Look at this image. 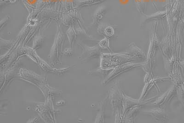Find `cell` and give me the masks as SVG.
Wrapping results in <instances>:
<instances>
[{
    "instance_id": "5",
    "label": "cell",
    "mask_w": 184,
    "mask_h": 123,
    "mask_svg": "<svg viewBox=\"0 0 184 123\" xmlns=\"http://www.w3.org/2000/svg\"><path fill=\"white\" fill-rule=\"evenodd\" d=\"M63 54L66 55H72L73 52L72 50H71V49L70 48H67L66 49H65L64 51V52L63 53Z\"/></svg>"
},
{
    "instance_id": "4",
    "label": "cell",
    "mask_w": 184,
    "mask_h": 123,
    "mask_svg": "<svg viewBox=\"0 0 184 123\" xmlns=\"http://www.w3.org/2000/svg\"><path fill=\"white\" fill-rule=\"evenodd\" d=\"M67 34L70 40V42L71 44V46H73V43L75 39V33L72 27L69 28V30L67 32Z\"/></svg>"
},
{
    "instance_id": "2",
    "label": "cell",
    "mask_w": 184,
    "mask_h": 123,
    "mask_svg": "<svg viewBox=\"0 0 184 123\" xmlns=\"http://www.w3.org/2000/svg\"><path fill=\"white\" fill-rule=\"evenodd\" d=\"M83 51L82 54L81 55V60L82 61H85L88 60L89 58L92 57H95L97 56L96 55H98V52L99 51L96 47L95 48H89L88 46H82Z\"/></svg>"
},
{
    "instance_id": "3",
    "label": "cell",
    "mask_w": 184,
    "mask_h": 123,
    "mask_svg": "<svg viewBox=\"0 0 184 123\" xmlns=\"http://www.w3.org/2000/svg\"><path fill=\"white\" fill-rule=\"evenodd\" d=\"M44 36H39L35 39L33 45V48L34 49L39 48L42 46L43 41H44Z\"/></svg>"
},
{
    "instance_id": "1",
    "label": "cell",
    "mask_w": 184,
    "mask_h": 123,
    "mask_svg": "<svg viewBox=\"0 0 184 123\" xmlns=\"http://www.w3.org/2000/svg\"><path fill=\"white\" fill-rule=\"evenodd\" d=\"M61 31L57 32L56 37L55 38L54 42L51 48V52L49 57H51L50 59L52 58H55V56L58 59V55H60V51L62 49L63 41L64 40V35Z\"/></svg>"
}]
</instances>
